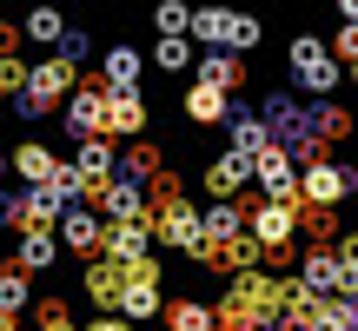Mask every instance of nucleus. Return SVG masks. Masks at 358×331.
Masks as SVG:
<instances>
[{
	"instance_id": "nucleus-12",
	"label": "nucleus",
	"mask_w": 358,
	"mask_h": 331,
	"mask_svg": "<svg viewBox=\"0 0 358 331\" xmlns=\"http://www.w3.org/2000/svg\"><path fill=\"white\" fill-rule=\"evenodd\" d=\"M100 258H113V265H146L153 258V219H140V226H106V252Z\"/></svg>"
},
{
	"instance_id": "nucleus-22",
	"label": "nucleus",
	"mask_w": 358,
	"mask_h": 331,
	"mask_svg": "<svg viewBox=\"0 0 358 331\" xmlns=\"http://www.w3.org/2000/svg\"><path fill=\"white\" fill-rule=\"evenodd\" d=\"M226 153H239V159H259V153H272V126L259 113H232V146Z\"/></svg>"
},
{
	"instance_id": "nucleus-19",
	"label": "nucleus",
	"mask_w": 358,
	"mask_h": 331,
	"mask_svg": "<svg viewBox=\"0 0 358 331\" xmlns=\"http://www.w3.org/2000/svg\"><path fill=\"white\" fill-rule=\"evenodd\" d=\"M13 265L34 279V272H53L60 265V232H27L20 245H13Z\"/></svg>"
},
{
	"instance_id": "nucleus-40",
	"label": "nucleus",
	"mask_w": 358,
	"mask_h": 331,
	"mask_svg": "<svg viewBox=\"0 0 358 331\" xmlns=\"http://www.w3.org/2000/svg\"><path fill=\"white\" fill-rule=\"evenodd\" d=\"M0 331H20V318H7V311H0Z\"/></svg>"
},
{
	"instance_id": "nucleus-24",
	"label": "nucleus",
	"mask_w": 358,
	"mask_h": 331,
	"mask_svg": "<svg viewBox=\"0 0 358 331\" xmlns=\"http://www.w3.org/2000/svg\"><path fill=\"white\" fill-rule=\"evenodd\" d=\"M199 226H206V245H232V239L245 232V205H239V199L206 205V212H199Z\"/></svg>"
},
{
	"instance_id": "nucleus-13",
	"label": "nucleus",
	"mask_w": 358,
	"mask_h": 331,
	"mask_svg": "<svg viewBox=\"0 0 358 331\" xmlns=\"http://www.w3.org/2000/svg\"><path fill=\"white\" fill-rule=\"evenodd\" d=\"M140 73H146V53L127 47V40H113V47L100 53V80H106V93H140Z\"/></svg>"
},
{
	"instance_id": "nucleus-4",
	"label": "nucleus",
	"mask_w": 358,
	"mask_h": 331,
	"mask_svg": "<svg viewBox=\"0 0 358 331\" xmlns=\"http://www.w3.org/2000/svg\"><path fill=\"white\" fill-rule=\"evenodd\" d=\"M153 245H166V252H186L192 265H199V252H206L199 205H186V199H173V205H153Z\"/></svg>"
},
{
	"instance_id": "nucleus-17",
	"label": "nucleus",
	"mask_w": 358,
	"mask_h": 331,
	"mask_svg": "<svg viewBox=\"0 0 358 331\" xmlns=\"http://www.w3.org/2000/svg\"><path fill=\"white\" fill-rule=\"evenodd\" d=\"M186 40H192L199 53H226V40H232V13H226V7H192Z\"/></svg>"
},
{
	"instance_id": "nucleus-34",
	"label": "nucleus",
	"mask_w": 358,
	"mask_h": 331,
	"mask_svg": "<svg viewBox=\"0 0 358 331\" xmlns=\"http://www.w3.org/2000/svg\"><path fill=\"white\" fill-rule=\"evenodd\" d=\"M27 73H34L27 60H0V100H20V93H27Z\"/></svg>"
},
{
	"instance_id": "nucleus-3",
	"label": "nucleus",
	"mask_w": 358,
	"mask_h": 331,
	"mask_svg": "<svg viewBox=\"0 0 358 331\" xmlns=\"http://www.w3.org/2000/svg\"><path fill=\"white\" fill-rule=\"evenodd\" d=\"M106 80L100 73H80V87H73V100L60 106V126L73 133V146H87V140H106Z\"/></svg>"
},
{
	"instance_id": "nucleus-28",
	"label": "nucleus",
	"mask_w": 358,
	"mask_h": 331,
	"mask_svg": "<svg viewBox=\"0 0 358 331\" xmlns=\"http://www.w3.org/2000/svg\"><path fill=\"white\" fill-rule=\"evenodd\" d=\"M34 331H87V325L73 318V305H66V292H60V298L47 292V298H34Z\"/></svg>"
},
{
	"instance_id": "nucleus-16",
	"label": "nucleus",
	"mask_w": 358,
	"mask_h": 331,
	"mask_svg": "<svg viewBox=\"0 0 358 331\" xmlns=\"http://www.w3.org/2000/svg\"><path fill=\"white\" fill-rule=\"evenodd\" d=\"M232 113H239V106H232L219 87H206V80L186 87V119H192V126H232Z\"/></svg>"
},
{
	"instance_id": "nucleus-6",
	"label": "nucleus",
	"mask_w": 358,
	"mask_h": 331,
	"mask_svg": "<svg viewBox=\"0 0 358 331\" xmlns=\"http://www.w3.org/2000/svg\"><path fill=\"white\" fill-rule=\"evenodd\" d=\"M166 311V292H159V258H146V265L127 272V298H120V318L127 325H146Z\"/></svg>"
},
{
	"instance_id": "nucleus-32",
	"label": "nucleus",
	"mask_w": 358,
	"mask_h": 331,
	"mask_svg": "<svg viewBox=\"0 0 358 331\" xmlns=\"http://www.w3.org/2000/svg\"><path fill=\"white\" fill-rule=\"evenodd\" d=\"M259 40H266V27H259L252 13H232V40H226V53H239V60H245Z\"/></svg>"
},
{
	"instance_id": "nucleus-41",
	"label": "nucleus",
	"mask_w": 358,
	"mask_h": 331,
	"mask_svg": "<svg viewBox=\"0 0 358 331\" xmlns=\"http://www.w3.org/2000/svg\"><path fill=\"white\" fill-rule=\"evenodd\" d=\"M352 80H358V66H352Z\"/></svg>"
},
{
	"instance_id": "nucleus-8",
	"label": "nucleus",
	"mask_w": 358,
	"mask_h": 331,
	"mask_svg": "<svg viewBox=\"0 0 358 331\" xmlns=\"http://www.w3.org/2000/svg\"><path fill=\"white\" fill-rule=\"evenodd\" d=\"M252 179H259V192H266L272 205H299V159L285 153V146L259 153V159H252Z\"/></svg>"
},
{
	"instance_id": "nucleus-21",
	"label": "nucleus",
	"mask_w": 358,
	"mask_h": 331,
	"mask_svg": "<svg viewBox=\"0 0 358 331\" xmlns=\"http://www.w3.org/2000/svg\"><path fill=\"white\" fill-rule=\"evenodd\" d=\"M199 80L232 100V93L245 87V60H239V53H199Z\"/></svg>"
},
{
	"instance_id": "nucleus-29",
	"label": "nucleus",
	"mask_w": 358,
	"mask_h": 331,
	"mask_svg": "<svg viewBox=\"0 0 358 331\" xmlns=\"http://www.w3.org/2000/svg\"><path fill=\"white\" fill-rule=\"evenodd\" d=\"M27 40L60 53V40H66V13H60V7H34V13H27Z\"/></svg>"
},
{
	"instance_id": "nucleus-11",
	"label": "nucleus",
	"mask_w": 358,
	"mask_h": 331,
	"mask_svg": "<svg viewBox=\"0 0 358 331\" xmlns=\"http://www.w3.org/2000/svg\"><path fill=\"white\" fill-rule=\"evenodd\" d=\"M80 292L93 298V311H120V298H127V265H113V258H93V265L80 272Z\"/></svg>"
},
{
	"instance_id": "nucleus-27",
	"label": "nucleus",
	"mask_w": 358,
	"mask_h": 331,
	"mask_svg": "<svg viewBox=\"0 0 358 331\" xmlns=\"http://www.w3.org/2000/svg\"><path fill=\"white\" fill-rule=\"evenodd\" d=\"M146 60L159 66V73H186V66H199V47H192L186 34H173V40H153V53Z\"/></svg>"
},
{
	"instance_id": "nucleus-1",
	"label": "nucleus",
	"mask_w": 358,
	"mask_h": 331,
	"mask_svg": "<svg viewBox=\"0 0 358 331\" xmlns=\"http://www.w3.org/2000/svg\"><path fill=\"white\" fill-rule=\"evenodd\" d=\"M73 87H80V66H73V60H60V53H47V60H34V73H27V93L13 100V113H20V119H53L66 100H73Z\"/></svg>"
},
{
	"instance_id": "nucleus-25",
	"label": "nucleus",
	"mask_w": 358,
	"mask_h": 331,
	"mask_svg": "<svg viewBox=\"0 0 358 331\" xmlns=\"http://www.w3.org/2000/svg\"><path fill=\"white\" fill-rule=\"evenodd\" d=\"M0 311H7V318H27V311H34V279H27L20 265H0Z\"/></svg>"
},
{
	"instance_id": "nucleus-23",
	"label": "nucleus",
	"mask_w": 358,
	"mask_h": 331,
	"mask_svg": "<svg viewBox=\"0 0 358 331\" xmlns=\"http://www.w3.org/2000/svg\"><path fill=\"white\" fill-rule=\"evenodd\" d=\"M159 172H166V166H159V146H153V140L120 146V179H133V186H153Z\"/></svg>"
},
{
	"instance_id": "nucleus-26",
	"label": "nucleus",
	"mask_w": 358,
	"mask_h": 331,
	"mask_svg": "<svg viewBox=\"0 0 358 331\" xmlns=\"http://www.w3.org/2000/svg\"><path fill=\"white\" fill-rule=\"evenodd\" d=\"M352 126H358V119L345 113V106H332V100H325V106H312V133H319V146H325V153H332L338 140H352Z\"/></svg>"
},
{
	"instance_id": "nucleus-37",
	"label": "nucleus",
	"mask_w": 358,
	"mask_h": 331,
	"mask_svg": "<svg viewBox=\"0 0 358 331\" xmlns=\"http://www.w3.org/2000/svg\"><path fill=\"white\" fill-rule=\"evenodd\" d=\"M20 47H27V27H7V20H0V60H20Z\"/></svg>"
},
{
	"instance_id": "nucleus-14",
	"label": "nucleus",
	"mask_w": 358,
	"mask_h": 331,
	"mask_svg": "<svg viewBox=\"0 0 358 331\" xmlns=\"http://www.w3.org/2000/svg\"><path fill=\"white\" fill-rule=\"evenodd\" d=\"M106 140H146V93H113L106 100Z\"/></svg>"
},
{
	"instance_id": "nucleus-10",
	"label": "nucleus",
	"mask_w": 358,
	"mask_h": 331,
	"mask_svg": "<svg viewBox=\"0 0 358 331\" xmlns=\"http://www.w3.org/2000/svg\"><path fill=\"white\" fill-rule=\"evenodd\" d=\"M7 159H13V179H20L27 192H40V186H47V179H53V172H60V166H66V159L53 153L47 140H20V146H13Z\"/></svg>"
},
{
	"instance_id": "nucleus-18",
	"label": "nucleus",
	"mask_w": 358,
	"mask_h": 331,
	"mask_svg": "<svg viewBox=\"0 0 358 331\" xmlns=\"http://www.w3.org/2000/svg\"><path fill=\"white\" fill-rule=\"evenodd\" d=\"M0 232H13V239L40 232V212H34V192L27 186H0Z\"/></svg>"
},
{
	"instance_id": "nucleus-7",
	"label": "nucleus",
	"mask_w": 358,
	"mask_h": 331,
	"mask_svg": "<svg viewBox=\"0 0 358 331\" xmlns=\"http://www.w3.org/2000/svg\"><path fill=\"white\" fill-rule=\"evenodd\" d=\"M245 232H252L266 252H279V245H292L299 232V205H272V199H245Z\"/></svg>"
},
{
	"instance_id": "nucleus-31",
	"label": "nucleus",
	"mask_w": 358,
	"mask_h": 331,
	"mask_svg": "<svg viewBox=\"0 0 358 331\" xmlns=\"http://www.w3.org/2000/svg\"><path fill=\"white\" fill-rule=\"evenodd\" d=\"M312 331H352V298H319Z\"/></svg>"
},
{
	"instance_id": "nucleus-9",
	"label": "nucleus",
	"mask_w": 358,
	"mask_h": 331,
	"mask_svg": "<svg viewBox=\"0 0 358 331\" xmlns=\"http://www.w3.org/2000/svg\"><path fill=\"white\" fill-rule=\"evenodd\" d=\"M60 252H73L80 265H93V258L106 252V219L87 212V205H73V212L60 219Z\"/></svg>"
},
{
	"instance_id": "nucleus-39",
	"label": "nucleus",
	"mask_w": 358,
	"mask_h": 331,
	"mask_svg": "<svg viewBox=\"0 0 358 331\" xmlns=\"http://www.w3.org/2000/svg\"><path fill=\"white\" fill-rule=\"evenodd\" d=\"M7 172H13V159H7V153H0V186H7Z\"/></svg>"
},
{
	"instance_id": "nucleus-30",
	"label": "nucleus",
	"mask_w": 358,
	"mask_h": 331,
	"mask_svg": "<svg viewBox=\"0 0 358 331\" xmlns=\"http://www.w3.org/2000/svg\"><path fill=\"white\" fill-rule=\"evenodd\" d=\"M166 331H213V305H199V298H166Z\"/></svg>"
},
{
	"instance_id": "nucleus-33",
	"label": "nucleus",
	"mask_w": 358,
	"mask_h": 331,
	"mask_svg": "<svg viewBox=\"0 0 358 331\" xmlns=\"http://www.w3.org/2000/svg\"><path fill=\"white\" fill-rule=\"evenodd\" d=\"M153 27H159V40L186 34V27H192V7H179V0H159V7H153Z\"/></svg>"
},
{
	"instance_id": "nucleus-5",
	"label": "nucleus",
	"mask_w": 358,
	"mask_h": 331,
	"mask_svg": "<svg viewBox=\"0 0 358 331\" xmlns=\"http://www.w3.org/2000/svg\"><path fill=\"white\" fill-rule=\"evenodd\" d=\"M358 186V172L352 166H338V159H312L306 172H299V205H325V212H338V199Z\"/></svg>"
},
{
	"instance_id": "nucleus-38",
	"label": "nucleus",
	"mask_w": 358,
	"mask_h": 331,
	"mask_svg": "<svg viewBox=\"0 0 358 331\" xmlns=\"http://www.w3.org/2000/svg\"><path fill=\"white\" fill-rule=\"evenodd\" d=\"M87 331H140V325H127L120 311H100V318H87Z\"/></svg>"
},
{
	"instance_id": "nucleus-20",
	"label": "nucleus",
	"mask_w": 358,
	"mask_h": 331,
	"mask_svg": "<svg viewBox=\"0 0 358 331\" xmlns=\"http://www.w3.org/2000/svg\"><path fill=\"white\" fill-rule=\"evenodd\" d=\"M299 285L312 298H338V252H306L299 258Z\"/></svg>"
},
{
	"instance_id": "nucleus-15",
	"label": "nucleus",
	"mask_w": 358,
	"mask_h": 331,
	"mask_svg": "<svg viewBox=\"0 0 358 331\" xmlns=\"http://www.w3.org/2000/svg\"><path fill=\"white\" fill-rule=\"evenodd\" d=\"M245 179H252V159H239V153H219V159L199 172V186H206V199H213V205H226L232 192L245 186Z\"/></svg>"
},
{
	"instance_id": "nucleus-35",
	"label": "nucleus",
	"mask_w": 358,
	"mask_h": 331,
	"mask_svg": "<svg viewBox=\"0 0 358 331\" xmlns=\"http://www.w3.org/2000/svg\"><path fill=\"white\" fill-rule=\"evenodd\" d=\"M332 60L358 66V20H345V27H338V40H332Z\"/></svg>"
},
{
	"instance_id": "nucleus-36",
	"label": "nucleus",
	"mask_w": 358,
	"mask_h": 331,
	"mask_svg": "<svg viewBox=\"0 0 358 331\" xmlns=\"http://www.w3.org/2000/svg\"><path fill=\"white\" fill-rule=\"evenodd\" d=\"M87 53H93V40L80 34V27H66V40H60V60H73V66H80Z\"/></svg>"
},
{
	"instance_id": "nucleus-2",
	"label": "nucleus",
	"mask_w": 358,
	"mask_h": 331,
	"mask_svg": "<svg viewBox=\"0 0 358 331\" xmlns=\"http://www.w3.org/2000/svg\"><path fill=\"white\" fill-rule=\"evenodd\" d=\"M285 60H292V87L306 93V100H319V106L332 100V93H338V80H345V66L325 53V40H319V34H299Z\"/></svg>"
}]
</instances>
